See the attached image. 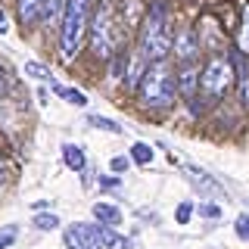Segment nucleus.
<instances>
[{
  "label": "nucleus",
  "mask_w": 249,
  "mask_h": 249,
  "mask_svg": "<svg viewBox=\"0 0 249 249\" xmlns=\"http://www.w3.org/2000/svg\"><path fill=\"white\" fill-rule=\"evenodd\" d=\"M199 212H202V215H209V218H215V215H218V209H215V206H202Z\"/></svg>",
  "instance_id": "obj_25"
},
{
  "label": "nucleus",
  "mask_w": 249,
  "mask_h": 249,
  "mask_svg": "<svg viewBox=\"0 0 249 249\" xmlns=\"http://www.w3.org/2000/svg\"><path fill=\"white\" fill-rule=\"evenodd\" d=\"M233 62H237V81H240V100L249 103V69H246V56L243 53H233Z\"/></svg>",
  "instance_id": "obj_9"
},
{
  "label": "nucleus",
  "mask_w": 249,
  "mask_h": 249,
  "mask_svg": "<svg viewBox=\"0 0 249 249\" xmlns=\"http://www.w3.org/2000/svg\"><path fill=\"white\" fill-rule=\"evenodd\" d=\"M140 97L146 106H168L175 97V78L162 62H156L143 72V84H140Z\"/></svg>",
  "instance_id": "obj_3"
},
{
  "label": "nucleus",
  "mask_w": 249,
  "mask_h": 249,
  "mask_svg": "<svg viewBox=\"0 0 249 249\" xmlns=\"http://www.w3.org/2000/svg\"><path fill=\"white\" fill-rule=\"evenodd\" d=\"M131 159L140 162V165H146V162L153 159V150H150L146 143H134V146H131Z\"/></svg>",
  "instance_id": "obj_15"
},
{
  "label": "nucleus",
  "mask_w": 249,
  "mask_h": 249,
  "mask_svg": "<svg viewBox=\"0 0 249 249\" xmlns=\"http://www.w3.org/2000/svg\"><path fill=\"white\" fill-rule=\"evenodd\" d=\"M6 28H10V25H6V16H3V13H0V35H3V31H6Z\"/></svg>",
  "instance_id": "obj_26"
},
{
  "label": "nucleus",
  "mask_w": 249,
  "mask_h": 249,
  "mask_svg": "<svg viewBox=\"0 0 249 249\" xmlns=\"http://www.w3.org/2000/svg\"><path fill=\"white\" fill-rule=\"evenodd\" d=\"M66 246L69 249H100L97 224H72L66 231Z\"/></svg>",
  "instance_id": "obj_5"
},
{
  "label": "nucleus",
  "mask_w": 249,
  "mask_h": 249,
  "mask_svg": "<svg viewBox=\"0 0 249 249\" xmlns=\"http://www.w3.org/2000/svg\"><path fill=\"white\" fill-rule=\"evenodd\" d=\"M90 124H93V128H103V131H109V134H122V128H119V124H115L112 119H103V115H93Z\"/></svg>",
  "instance_id": "obj_17"
},
{
  "label": "nucleus",
  "mask_w": 249,
  "mask_h": 249,
  "mask_svg": "<svg viewBox=\"0 0 249 249\" xmlns=\"http://www.w3.org/2000/svg\"><path fill=\"white\" fill-rule=\"evenodd\" d=\"M231 84V62H224L221 56L212 59L206 66V75H202V88H206L209 97H221Z\"/></svg>",
  "instance_id": "obj_4"
},
{
  "label": "nucleus",
  "mask_w": 249,
  "mask_h": 249,
  "mask_svg": "<svg viewBox=\"0 0 249 249\" xmlns=\"http://www.w3.org/2000/svg\"><path fill=\"white\" fill-rule=\"evenodd\" d=\"M93 0H69L66 16H62V59H72L81 47V35L88 28V16H90Z\"/></svg>",
  "instance_id": "obj_2"
},
{
  "label": "nucleus",
  "mask_w": 249,
  "mask_h": 249,
  "mask_svg": "<svg viewBox=\"0 0 249 249\" xmlns=\"http://www.w3.org/2000/svg\"><path fill=\"white\" fill-rule=\"evenodd\" d=\"M62 159L72 171H84V150L78 143H62Z\"/></svg>",
  "instance_id": "obj_8"
},
{
  "label": "nucleus",
  "mask_w": 249,
  "mask_h": 249,
  "mask_svg": "<svg viewBox=\"0 0 249 249\" xmlns=\"http://www.w3.org/2000/svg\"><path fill=\"white\" fill-rule=\"evenodd\" d=\"M233 228H237V237L240 240H249V215H240Z\"/></svg>",
  "instance_id": "obj_21"
},
{
  "label": "nucleus",
  "mask_w": 249,
  "mask_h": 249,
  "mask_svg": "<svg viewBox=\"0 0 249 249\" xmlns=\"http://www.w3.org/2000/svg\"><path fill=\"white\" fill-rule=\"evenodd\" d=\"M190 212H193V206H190V202H184V206L178 209V224H187V221H190Z\"/></svg>",
  "instance_id": "obj_23"
},
{
  "label": "nucleus",
  "mask_w": 249,
  "mask_h": 249,
  "mask_svg": "<svg viewBox=\"0 0 249 249\" xmlns=\"http://www.w3.org/2000/svg\"><path fill=\"white\" fill-rule=\"evenodd\" d=\"M93 215H97V221L106 224V228H109V224H119V221H122V212H119L115 206H109V202H97V206H93Z\"/></svg>",
  "instance_id": "obj_10"
},
{
  "label": "nucleus",
  "mask_w": 249,
  "mask_h": 249,
  "mask_svg": "<svg viewBox=\"0 0 249 249\" xmlns=\"http://www.w3.org/2000/svg\"><path fill=\"white\" fill-rule=\"evenodd\" d=\"M6 88V81H3V72H0V90H3Z\"/></svg>",
  "instance_id": "obj_27"
},
{
  "label": "nucleus",
  "mask_w": 249,
  "mask_h": 249,
  "mask_svg": "<svg viewBox=\"0 0 249 249\" xmlns=\"http://www.w3.org/2000/svg\"><path fill=\"white\" fill-rule=\"evenodd\" d=\"M97 237L106 249H131V240L122 237V233H115L112 228H106V224H97Z\"/></svg>",
  "instance_id": "obj_7"
},
{
  "label": "nucleus",
  "mask_w": 249,
  "mask_h": 249,
  "mask_svg": "<svg viewBox=\"0 0 249 249\" xmlns=\"http://www.w3.org/2000/svg\"><path fill=\"white\" fill-rule=\"evenodd\" d=\"M168 50H171V35H168V22H165V3H156L143 25V35H140V56L159 62V59H165Z\"/></svg>",
  "instance_id": "obj_1"
},
{
  "label": "nucleus",
  "mask_w": 249,
  "mask_h": 249,
  "mask_svg": "<svg viewBox=\"0 0 249 249\" xmlns=\"http://www.w3.org/2000/svg\"><path fill=\"white\" fill-rule=\"evenodd\" d=\"M193 53H196V37H193V31H184V35L178 37V56L184 62H190Z\"/></svg>",
  "instance_id": "obj_11"
},
{
  "label": "nucleus",
  "mask_w": 249,
  "mask_h": 249,
  "mask_svg": "<svg viewBox=\"0 0 249 249\" xmlns=\"http://www.w3.org/2000/svg\"><path fill=\"white\" fill-rule=\"evenodd\" d=\"M128 165H131V162L124 159V156H115V159H112V171H119V175H122V171H128Z\"/></svg>",
  "instance_id": "obj_24"
},
{
  "label": "nucleus",
  "mask_w": 249,
  "mask_h": 249,
  "mask_svg": "<svg viewBox=\"0 0 249 249\" xmlns=\"http://www.w3.org/2000/svg\"><path fill=\"white\" fill-rule=\"evenodd\" d=\"M181 88H184L187 97H190L193 88H196V69H193V66H187L184 72H181Z\"/></svg>",
  "instance_id": "obj_14"
},
{
  "label": "nucleus",
  "mask_w": 249,
  "mask_h": 249,
  "mask_svg": "<svg viewBox=\"0 0 249 249\" xmlns=\"http://www.w3.org/2000/svg\"><path fill=\"white\" fill-rule=\"evenodd\" d=\"M19 13L25 22H37L44 13V0H19Z\"/></svg>",
  "instance_id": "obj_12"
},
{
  "label": "nucleus",
  "mask_w": 249,
  "mask_h": 249,
  "mask_svg": "<svg viewBox=\"0 0 249 249\" xmlns=\"http://www.w3.org/2000/svg\"><path fill=\"white\" fill-rule=\"evenodd\" d=\"M13 240H16V228L3 231V233H0V249H10V246H13Z\"/></svg>",
  "instance_id": "obj_22"
},
{
  "label": "nucleus",
  "mask_w": 249,
  "mask_h": 249,
  "mask_svg": "<svg viewBox=\"0 0 249 249\" xmlns=\"http://www.w3.org/2000/svg\"><path fill=\"white\" fill-rule=\"evenodd\" d=\"M240 47H243V50H249V3H246V10H243V28H240Z\"/></svg>",
  "instance_id": "obj_20"
},
{
  "label": "nucleus",
  "mask_w": 249,
  "mask_h": 249,
  "mask_svg": "<svg viewBox=\"0 0 249 249\" xmlns=\"http://www.w3.org/2000/svg\"><path fill=\"white\" fill-rule=\"evenodd\" d=\"M66 3H69V0H44V13L41 16H47V19H56Z\"/></svg>",
  "instance_id": "obj_18"
},
{
  "label": "nucleus",
  "mask_w": 249,
  "mask_h": 249,
  "mask_svg": "<svg viewBox=\"0 0 249 249\" xmlns=\"http://www.w3.org/2000/svg\"><path fill=\"white\" fill-rule=\"evenodd\" d=\"M93 50L97 56H109L112 53V22H109V13H97V22H93Z\"/></svg>",
  "instance_id": "obj_6"
},
{
  "label": "nucleus",
  "mask_w": 249,
  "mask_h": 249,
  "mask_svg": "<svg viewBox=\"0 0 249 249\" xmlns=\"http://www.w3.org/2000/svg\"><path fill=\"white\" fill-rule=\"evenodd\" d=\"M53 90L59 93L66 103H72V106H88V97H84L81 90H72V88H62V84H53Z\"/></svg>",
  "instance_id": "obj_13"
},
{
  "label": "nucleus",
  "mask_w": 249,
  "mask_h": 249,
  "mask_svg": "<svg viewBox=\"0 0 249 249\" xmlns=\"http://www.w3.org/2000/svg\"><path fill=\"white\" fill-rule=\"evenodd\" d=\"M35 228H37V231H56V228H59V218L53 215V212H50V215H37V218H35Z\"/></svg>",
  "instance_id": "obj_16"
},
{
  "label": "nucleus",
  "mask_w": 249,
  "mask_h": 249,
  "mask_svg": "<svg viewBox=\"0 0 249 249\" xmlns=\"http://www.w3.org/2000/svg\"><path fill=\"white\" fill-rule=\"evenodd\" d=\"M25 72H28L31 78H37V81H47V78H50V72H47L41 62H25Z\"/></svg>",
  "instance_id": "obj_19"
}]
</instances>
